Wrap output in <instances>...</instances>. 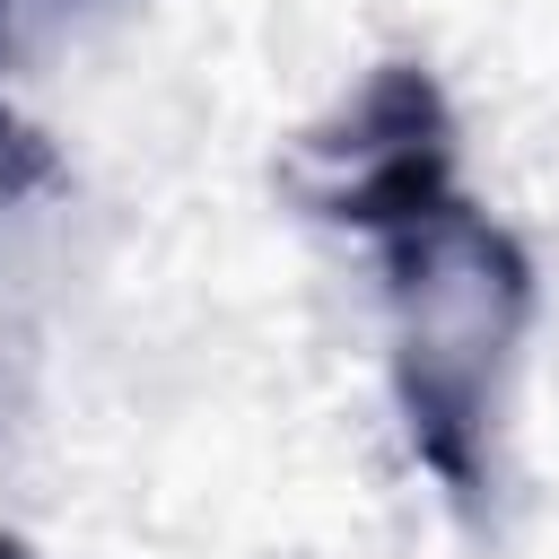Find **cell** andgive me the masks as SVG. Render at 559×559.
<instances>
[{"mask_svg": "<svg viewBox=\"0 0 559 559\" xmlns=\"http://www.w3.org/2000/svg\"><path fill=\"white\" fill-rule=\"evenodd\" d=\"M384 245V297H393V393L411 454L472 507L480 498V437H489V393L507 367V341L533 314V271L515 236L463 210V192L419 218L376 236Z\"/></svg>", "mask_w": 559, "mask_h": 559, "instance_id": "cell-1", "label": "cell"}, {"mask_svg": "<svg viewBox=\"0 0 559 559\" xmlns=\"http://www.w3.org/2000/svg\"><path fill=\"white\" fill-rule=\"evenodd\" d=\"M297 192L314 218L393 236L454 201V114L419 61H384L323 131H306Z\"/></svg>", "mask_w": 559, "mask_h": 559, "instance_id": "cell-2", "label": "cell"}, {"mask_svg": "<svg viewBox=\"0 0 559 559\" xmlns=\"http://www.w3.org/2000/svg\"><path fill=\"white\" fill-rule=\"evenodd\" d=\"M0 44H9V0H0Z\"/></svg>", "mask_w": 559, "mask_h": 559, "instance_id": "cell-4", "label": "cell"}, {"mask_svg": "<svg viewBox=\"0 0 559 559\" xmlns=\"http://www.w3.org/2000/svg\"><path fill=\"white\" fill-rule=\"evenodd\" d=\"M0 559H26V542H17V533H0Z\"/></svg>", "mask_w": 559, "mask_h": 559, "instance_id": "cell-3", "label": "cell"}]
</instances>
